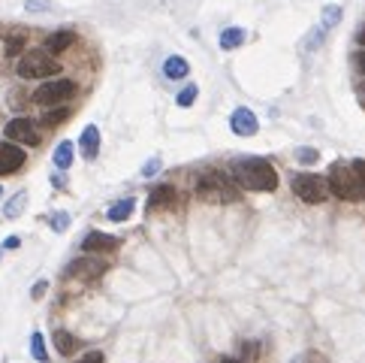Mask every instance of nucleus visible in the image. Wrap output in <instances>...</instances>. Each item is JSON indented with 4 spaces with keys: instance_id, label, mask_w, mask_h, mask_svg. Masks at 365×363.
Returning <instances> with one entry per match:
<instances>
[{
    "instance_id": "1",
    "label": "nucleus",
    "mask_w": 365,
    "mask_h": 363,
    "mask_svg": "<svg viewBox=\"0 0 365 363\" xmlns=\"http://www.w3.org/2000/svg\"><path fill=\"white\" fill-rule=\"evenodd\" d=\"M230 172L244 191H275L278 188V172L266 158H235L230 163Z\"/></svg>"
},
{
    "instance_id": "2",
    "label": "nucleus",
    "mask_w": 365,
    "mask_h": 363,
    "mask_svg": "<svg viewBox=\"0 0 365 363\" xmlns=\"http://www.w3.org/2000/svg\"><path fill=\"white\" fill-rule=\"evenodd\" d=\"M326 182H329V194H335L339 200L362 203L365 200V161L335 163Z\"/></svg>"
},
{
    "instance_id": "3",
    "label": "nucleus",
    "mask_w": 365,
    "mask_h": 363,
    "mask_svg": "<svg viewBox=\"0 0 365 363\" xmlns=\"http://www.w3.org/2000/svg\"><path fill=\"white\" fill-rule=\"evenodd\" d=\"M196 197L203 200V203H235V200H239V188H235L224 172L208 170L196 182Z\"/></svg>"
},
{
    "instance_id": "4",
    "label": "nucleus",
    "mask_w": 365,
    "mask_h": 363,
    "mask_svg": "<svg viewBox=\"0 0 365 363\" xmlns=\"http://www.w3.org/2000/svg\"><path fill=\"white\" fill-rule=\"evenodd\" d=\"M58 73H61V64L45 49H31L18 61V76L22 79H49V76H58Z\"/></svg>"
},
{
    "instance_id": "5",
    "label": "nucleus",
    "mask_w": 365,
    "mask_h": 363,
    "mask_svg": "<svg viewBox=\"0 0 365 363\" xmlns=\"http://www.w3.org/2000/svg\"><path fill=\"white\" fill-rule=\"evenodd\" d=\"M290 188H293V194L302 200V203H311V206L323 203V200L329 197V182L323 176H314V172H296Z\"/></svg>"
},
{
    "instance_id": "6",
    "label": "nucleus",
    "mask_w": 365,
    "mask_h": 363,
    "mask_svg": "<svg viewBox=\"0 0 365 363\" xmlns=\"http://www.w3.org/2000/svg\"><path fill=\"white\" fill-rule=\"evenodd\" d=\"M76 94V82L72 79H49L33 91V103L36 106H61Z\"/></svg>"
},
{
    "instance_id": "7",
    "label": "nucleus",
    "mask_w": 365,
    "mask_h": 363,
    "mask_svg": "<svg viewBox=\"0 0 365 363\" xmlns=\"http://www.w3.org/2000/svg\"><path fill=\"white\" fill-rule=\"evenodd\" d=\"M6 140L9 142H18V145H36L40 142V131H36V124L31 118H13L6 127H3Z\"/></svg>"
},
{
    "instance_id": "8",
    "label": "nucleus",
    "mask_w": 365,
    "mask_h": 363,
    "mask_svg": "<svg viewBox=\"0 0 365 363\" xmlns=\"http://www.w3.org/2000/svg\"><path fill=\"white\" fill-rule=\"evenodd\" d=\"M106 272V260L100 258H76L72 263H67V276L70 279H81V281H97Z\"/></svg>"
},
{
    "instance_id": "9",
    "label": "nucleus",
    "mask_w": 365,
    "mask_h": 363,
    "mask_svg": "<svg viewBox=\"0 0 365 363\" xmlns=\"http://www.w3.org/2000/svg\"><path fill=\"white\" fill-rule=\"evenodd\" d=\"M230 131L235 136H257L260 121L248 106H239V109H233V115H230Z\"/></svg>"
},
{
    "instance_id": "10",
    "label": "nucleus",
    "mask_w": 365,
    "mask_h": 363,
    "mask_svg": "<svg viewBox=\"0 0 365 363\" xmlns=\"http://www.w3.org/2000/svg\"><path fill=\"white\" fill-rule=\"evenodd\" d=\"M27 154L15 142H0V176H13L24 167Z\"/></svg>"
},
{
    "instance_id": "11",
    "label": "nucleus",
    "mask_w": 365,
    "mask_h": 363,
    "mask_svg": "<svg viewBox=\"0 0 365 363\" xmlns=\"http://www.w3.org/2000/svg\"><path fill=\"white\" fill-rule=\"evenodd\" d=\"M118 245H121V239H118V236L91 230L85 239H81V251H85V254H100V251H115Z\"/></svg>"
},
{
    "instance_id": "12",
    "label": "nucleus",
    "mask_w": 365,
    "mask_h": 363,
    "mask_svg": "<svg viewBox=\"0 0 365 363\" xmlns=\"http://www.w3.org/2000/svg\"><path fill=\"white\" fill-rule=\"evenodd\" d=\"M79 149H81V158L85 161H94L100 154V127L97 124H88L79 136Z\"/></svg>"
},
{
    "instance_id": "13",
    "label": "nucleus",
    "mask_w": 365,
    "mask_h": 363,
    "mask_svg": "<svg viewBox=\"0 0 365 363\" xmlns=\"http://www.w3.org/2000/svg\"><path fill=\"white\" fill-rule=\"evenodd\" d=\"M176 200H178L176 188H172V185H157L151 191V197H148V209H169Z\"/></svg>"
},
{
    "instance_id": "14",
    "label": "nucleus",
    "mask_w": 365,
    "mask_h": 363,
    "mask_svg": "<svg viewBox=\"0 0 365 363\" xmlns=\"http://www.w3.org/2000/svg\"><path fill=\"white\" fill-rule=\"evenodd\" d=\"M244 40H248V31H244V27H224L221 36H217V45H221L224 52H230V49L244 45Z\"/></svg>"
},
{
    "instance_id": "15",
    "label": "nucleus",
    "mask_w": 365,
    "mask_h": 363,
    "mask_svg": "<svg viewBox=\"0 0 365 363\" xmlns=\"http://www.w3.org/2000/svg\"><path fill=\"white\" fill-rule=\"evenodd\" d=\"M190 73V64L181 58V54H169L166 61H163V76L172 79V82H178V79H185Z\"/></svg>"
},
{
    "instance_id": "16",
    "label": "nucleus",
    "mask_w": 365,
    "mask_h": 363,
    "mask_svg": "<svg viewBox=\"0 0 365 363\" xmlns=\"http://www.w3.org/2000/svg\"><path fill=\"white\" fill-rule=\"evenodd\" d=\"M133 209H136V200L133 197H121V200H118V203H112V206H109L106 209V218H109V221H127V218H130L133 215Z\"/></svg>"
},
{
    "instance_id": "17",
    "label": "nucleus",
    "mask_w": 365,
    "mask_h": 363,
    "mask_svg": "<svg viewBox=\"0 0 365 363\" xmlns=\"http://www.w3.org/2000/svg\"><path fill=\"white\" fill-rule=\"evenodd\" d=\"M72 43H76V34H72V31H58V34H52L49 40H45V52L61 54V52H67Z\"/></svg>"
},
{
    "instance_id": "18",
    "label": "nucleus",
    "mask_w": 365,
    "mask_h": 363,
    "mask_svg": "<svg viewBox=\"0 0 365 363\" xmlns=\"http://www.w3.org/2000/svg\"><path fill=\"white\" fill-rule=\"evenodd\" d=\"M54 348H58V354H63V357H72V354L79 351V339L67 330H54Z\"/></svg>"
},
{
    "instance_id": "19",
    "label": "nucleus",
    "mask_w": 365,
    "mask_h": 363,
    "mask_svg": "<svg viewBox=\"0 0 365 363\" xmlns=\"http://www.w3.org/2000/svg\"><path fill=\"white\" fill-rule=\"evenodd\" d=\"M72 142L70 140H63V142H58V149H54V154H52V161H54V167L58 170H70V163H72Z\"/></svg>"
},
{
    "instance_id": "20",
    "label": "nucleus",
    "mask_w": 365,
    "mask_h": 363,
    "mask_svg": "<svg viewBox=\"0 0 365 363\" xmlns=\"http://www.w3.org/2000/svg\"><path fill=\"white\" fill-rule=\"evenodd\" d=\"M24 209H27V191H18V194L3 206V215H6V218H18V215L24 212Z\"/></svg>"
},
{
    "instance_id": "21",
    "label": "nucleus",
    "mask_w": 365,
    "mask_h": 363,
    "mask_svg": "<svg viewBox=\"0 0 365 363\" xmlns=\"http://www.w3.org/2000/svg\"><path fill=\"white\" fill-rule=\"evenodd\" d=\"M31 354H33L36 363H49V348H45L42 333H33V336H31Z\"/></svg>"
},
{
    "instance_id": "22",
    "label": "nucleus",
    "mask_w": 365,
    "mask_h": 363,
    "mask_svg": "<svg viewBox=\"0 0 365 363\" xmlns=\"http://www.w3.org/2000/svg\"><path fill=\"white\" fill-rule=\"evenodd\" d=\"M320 22H323V31H332V27L341 22V6H335V3H326V6H323V15H320Z\"/></svg>"
},
{
    "instance_id": "23",
    "label": "nucleus",
    "mask_w": 365,
    "mask_h": 363,
    "mask_svg": "<svg viewBox=\"0 0 365 363\" xmlns=\"http://www.w3.org/2000/svg\"><path fill=\"white\" fill-rule=\"evenodd\" d=\"M67 118H70V109H67V106H58V109H52V112L42 115V124H45V127H54V124L67 121Z\"/></svg>"
},
{
    "instance_id": "24",
    "label": "nucleus",
    "mask_w": 365,
    "mask_h": 363,
    "mask_svg": "<svg viewBox=\"0 0 365 363\" xmlns=\"http://www.w3.org/2000/svg\"><path fill=\"white\" fill-rule=\"evenodd\" d=\"M196 94H199V88H196V85H187V88H181V91H178L176 103H178L181 109H187V106H194V100H196Z\"/></svg>"
},
{
    "instance_id": "25",
    "label": "nucleus",
    "mask_w": 365,
    "mask_h": 363,
    "mask_svg": "<svg viewBox=\"0 0 365 363\" xmlns=\"http://www.w3.org/2000/svg\"><path fill=\"white\" fill-rule=\"evenodd\" d=\"M49 227H52L54 233H67L70 230V212H54L49 218Z\"/></svg>"
},
{
    "instance_id": "26",
    "label": "nucleus",
    "mask_w": 365,
    "mask_h": 363,
    "mask_svg": "<svg viewBox=\"0 0 365 363\" xmlns=\"http://www.w3.org/2000/svg\"><path fill=\"white\" fill-rule=\"evenodd\" d=\"M296 161H299V163H317V161H320V151L302 145V149H296Z\"/></svg>"
},
{
    "instance_id": "27",
    "label": "nucleus",
    "mask_w": 365,
    "mask_h": 363,
    "mask_svg": "<svg viewBox=\"0 0 365 363\" xmlns=\"http://www.w3.org/2000/svg\"><path fill=\"white\" fill-rule=\"evenodd\" d=\"M160 167H163L160 158H148V161H145V167H142V179H154L160 172Z\"/></svg>"
},
{
    "instance_id": "28",
    "label": "nucleus",
    "mask_w": 365,
    "mask_h": 363,
    "mask_svg": "<svg viewBox=\"0 0 365 363\" xmlns=\"http://www.w3.org/2000/svg\"><path fill=\"white\" fill-rule=\"evenodd\" d=\"M22 49H24V36H22V34H13V36L6 40V54L13 58V54H18Z\"/></svg>"
},
{
    "instance_id": "29",
    "label": "nucleus",
    "mask_w": 365,
    "mask_h": 363,
    "mask_svg": "<svg viewBox=\"0 0 365 363\" xmlns=\"http://www.w3.org/2000/svg\"><path fill=\"white\" fill-rule=\"evenodd\" d=\"M52 6V0H24V9L27 13H45Z\"/></svg>"
},
{
    "instance_id": "30",
    "label": "nucleus",
    "mask_w": 365,
    "mask_h": 363,
    "mask_svg": "<svg viewBox=\"0 0 365 363\" xmlns=\"http://www.w3.org/2000/svg\"><path fill=\"white\" fill-rule=\"evenodd\" d=\"M45 290H49V281H45V279H40V281H36V285L31 288V297H33V299H42V294H45Z\"/></svg>"
},
{
    "instance_id": "31",
    "label": "nucleus",
    "mask_w": 365,
    "mask_h": 363,
    "mask_svg": "<svg viewBox=\"0 0 365 363\" xmlns=\"http://www.w3.org/2000/svg\"><path fill=\"white\" fill-rule=\"evenodd\" d=\"M353 67H357L359 73H365V49H359L357 54H353Z\"/></svg>"
},
{
    "instance_id": "32",
    "label": "nucleus",
    "mask_w": 365,
    "mask_h": 363,
    "mask_svg": "<svg viewBox=\"0 0 365 363\" xmlns=\"http://www.w3.org/2000/svg\"><path fill=\"white\" fill-rule=\"evenodd\" d=\"M18 245H22V239H18V236H6V239H3V249H6V251L18 249Z\"/></svg>"
},
{
    "instance_id": "33",
    "label": "nucleus",
    "mask_w": 365,
    "mask_h": 363,
    "mask_svg": "<svg viewBox=\"0 0 365 363\" xmlns=\"http://www.w3.org/2000/svg\"><path fill=\"white\" fill-rule=\"evenodd\" d=\"M81 363H103V354H100V351H91V354H85V357H81Z\"/></svg>"
},
{
    "instance_id": "34",
    "label": "nucleus",
    "mask_w": 365,
    "mask_h": 363,
    "mask_svg": "<svg viewBox=\"0 0 365 363\" xmlns=\"http://www.w3.org/2000/svg\"><path fill=\"white\" fill-rule=\"evenodd\" d=\"M357 43L365 49V24H359V31H357Z\"/></svg>"
},
{
    "instance_id": "35",
    "label": "nucleus",
    "mask_w": 365,
    "mask_h": 363,
    "mask_svg": "<svg viewBox=\"0 0 365 363\" xmlns=\"http://www.w3.org/2000/svg\"><path fill=\"white\" fill-rule=\"evenodd\" d=\"M52 185H54V188H63V176H58V172H54V176H52Z\"/></svg>"
},
{
    "instance_id": "36",
    "label": "nucleus",
    "mask_w": 365,
    "mask_h": 363,
    "mask_svg": "<svg viewBox=\"0 0 365 363\" xmlns=\"http://www.w3.org/2000/svg\"><path fill=\"white\" fill-rule=\"evenodd\" d=\"M357 94H359V97H362V103H365V82H362V85H359V88H357Z\"/></svg>"
},
{
    "instance_id": "37",
    "label": "nucleus",
    "mask_w": 365,
    "mask_h": 363,
    "mask_svg": "<svg viewBox=\"0 0 365 363\" xmlns=\"http://www.w3.org/2000/svg\"><path fill=\"white\" fill-rule=\"evenodd\" d=\"M221 363H244V360H233V357H224Z\"/></svg>"
},
{
    "instance_id": "38",
    "label": "nucleus",
    "mask_w": 365,
    "mask_h": 363,
    "mask_svg": "<svg viewBox=\"0 0 365 363\" xmlns=\"http://www.w3.org/2000/svg\"><path fill=\"white\" fill-rule=\"evenodd\" d=\"M0 197H3V188H0Z\"/></svg>"
}]
</instances>
